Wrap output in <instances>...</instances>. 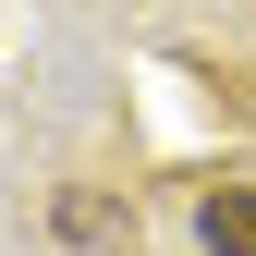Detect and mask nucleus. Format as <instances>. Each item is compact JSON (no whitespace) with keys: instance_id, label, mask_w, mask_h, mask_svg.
<instances>
[{"instance_id":"obj_1","label":"nucleus","mask_w":256,"mask_h":256,"mask_svg":"<svg viewBox=\"0 0 256 256\" xmlns=\"http://www.w3.org/2000/svg\"><path fill=\"white\" fill-rule=\"evenodd\" d=\"M196 232H208V256H256V183H220L196 208Z\"/></svg>"},{"instance_id":"obj_2","label":"nucleus","mask_w":256,"mask_h":256,"mask_svg":"<svg viewBox=\"0 0 256 256\" xmlns=\"http://www.w3.org/2000/svg\"><path fill=\"white\" fill-rule=\"evenodd\" d=\"M49 232H61V244H86V256H110L122 232H134V220H122L110 196H61V208H49Z\"/></svg>"}]
</instances>
